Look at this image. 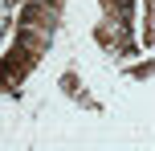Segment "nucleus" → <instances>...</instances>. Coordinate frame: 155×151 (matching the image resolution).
Listing matches in <instances>:
<instances>
[{"label":"nucleus","mask_w":155,"mask_h":151,"mask_svg":"<svg viewBox=\"0 0 155 151\" xmlns=\"http://www.w3.org/2000/svg\"><path fill=\"white\" fill-rule=\"evenodd\" d=\"M16 4H21V0H0V45H4V41H8V33H12Z\"/></svg>","instance_id":"obj_1"}]
</instances>
